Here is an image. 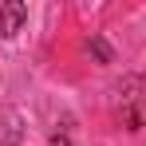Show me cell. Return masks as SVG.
<instances>
[{"label":"cell","instance_id":"3957f363","mask_svg":"<svg viewBox=\"0 0 146 146\" xmlns=\"http://www.w3.org/2000/svg\"><path fill=\"white\" fill-rule=\"evenodd\" d=\"M122 122H126V130H142V122H146V107L126 111V115H122Z\"/></svg>","mask_w":146,"mask_h":146},{"label":"cell","instance_id":"277c9868","mask_svg":"<svg viewBox=\"0 0 146 146\" xmlns=\"http://www.w3.org/2000/svg\"><path fill=\"white\" fill-rule=\"evenodd\" d=\"M87 48L95 51V59H99V63H111V48H107V40H99V36H91V44H87Z\"/></svg>","mask_w":146,"mask_h":146},{"label":"cell","instance_id":"7a4b0ae2","mask_svg":"<svg viewBox=\"0 0 146 146\" xmlns=\"http://www.w3.org/2000/svg\"><path fill=\"white\" fill-rule=\"evenodd\" d=\"M24 142V126L16 111H0V146H20Z\"/></svg>","mask_w":146,"mask_h":146},{"label":"cell","instance_id":"6da1fadb","mask_svg":"<svg viewBox=\"0 0 146 146\" xmlns=\"http://www.w3.org/2000/svg\"><path fill=\"white\" fill-rule=\"evenodd\" d=\"M24 20H28V4H24V0H8V4L0 8V36H4V40L20 36Z\"/></svg>","mask_w":146,"mask_h":146}]
</instances>
